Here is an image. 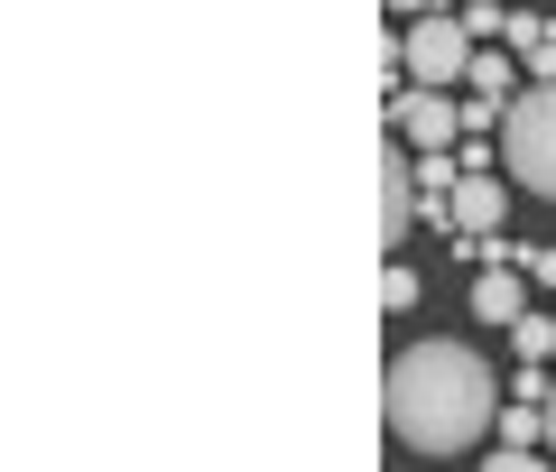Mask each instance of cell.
Instances as JSON below:
<instances>
[{
    "label": "cell",
    "mask_w": 556,
    "mask_h": 472,
    "mask_svg": "<svg viewBox=\"0 0 556 472\" xmlns=\"http://www.w3.org/2000/svg\"><path fill=\"white\" fill-rule=\"evenodd\" d=\"M501 408V380L473 343H408L380 380V417L408 454H464Z\"/></svg>",
    "instance_id": "6da1fadb"
},
{
    "label": "cell",
    "mask_w": 556,
    "mask_h": 472,
    "mask_svg": "<svg viewBox=\"0 0 556 472\" xmlns=\"http://www.w3.org/2000/svg\"><path fill=\"white\" fill-rule=\"evenodd\" d=\"M501 149H510V177L529 186V195L556 204V84H529V93L510 102V120H501Z\"/></svg>",
    "instance_id": "7a4b0ae2"
},
{
    "label": "cell",
    "mask_w": 556,
    "mask_h": 472,
    "mask_svg": "<svg viewBox=\"0 0 556 472\" xmlns=\"http://www.w3.org/2000/svg\"><path fill=\"white\" fill-rule=\"evenodd\" d=\"M473 56H482V47H473V28H464V20H437V10H427V20L399 28V65H408L427 93L464 84V75H473Z\"/></svg>",
    "instance_id": "3957f363"
},
{
    "label": "cell",
    "mask_w": 556,
    "mask_h": 472,
    "mask_svg": "<svg viewBox=\"0 0 556 472\" xmlns=\"http://www.w3.org/2000/svg\"><path fill=\"white\" fill-rule=\"evenodd\" d=\"M390 130L408 139V149L437 157V149H455V139H464V112H455L445 93H427V84H417V93H390Z\"/></svg>",
    "instance_id": "277c9868"
},
{
    "label": "cell",
    "mask_w": 556,
    "mask_h": 472,
    "mask_svg": "<svg viewBox=\"0 0 556 472\" xmlns=\"http://www.w3.org/2000/svg\"><path fill=\"white\" fill-rule=\"evenodd\" d=\"M501 47L529 65V84H556V20L547 10H510V20H501Z\"/></svg>",
    "instance_id": "5b68a950"
},
{
    "label": "cell",
    "mask_w": 556,
    "mask_h": 472,
    "mask_svg": "<svg viewBox=\"0 0 556 472\" xmlns=\"http://www.w3.org/2000/svg\"><path fill=\"white\" fill-rule=\"evenodd\" d=\"M408 222H417V157L390 149L380 157V241H408Z\"/></svg>",
    "instance_id": "8992f818"
},
{
    "label": "cell",
    "mask_w": 556,
    "mask_h": 472,
    "mask_svg": "<svg viewBox=\"0 0 556 472\" xmlns=\"http://www.w3.org/2000/svg\"><path fill=\"white\" fill-rule=\"evenodd\" d=\"M473 315L510 334L519 315H529V269H510V259H501V269H482V278H473Z\"/></svg>",
    "instance_id": "52a82bcc"
},
{
    "label": "cell",
    "mask_w": 556,
    "mask_h": 472,
    "mask_svg": "<svg viewBox=\"0 0 556 472\" xmlns=\"http://www.w3.org/2000/svg\"><path fill=\"white\" fill-rule=\"evenodd\" d=\"M501 435H510V445H538V435H547V398H510Z\"/></svg>",
    "instance_id": "ba28073f"
},
{
    "label": "cell",
    "mask_w": 556,
    "mask_h": 472,
    "mask_svg": "<svg viewBox=\"0 0 556 472\" xmlns=\"http://www.w3.org/2000/svg\"><path fill=\"white\" fill-rule=\"evenodd\" d=\"M510 343H519V361H547V353H556V315H519Z\"/></svg>",
    "instance_id": "9c48e42d"
},
{
    "label": "cell",
    "mask_w": 556,
    "mask_h": 472,
    "mask_svg": "<svg viewBox=\"0 0 556 472\" xmlns=\"http://www.w3.org/2000/svg\"><path fill=\"white\" fill-rule=\"evenodd\" d=\"M380 296H390V315H417V269H390V278H380Z\"/></svg>",
    "instance_id": "30bf717a"
},
{
    "label": "cell",
    "mask_w": 556,
    "mask_h": 472,
    "mask_svg": "<svg viewBox=\"0 0 556 472\" xmlns=\"http://www.w3.org/2000/svg\"><path fill=\"white\" fill-rule=\"evenodd\" d=\"M501 20H510V10H492V0H473V10H464V28H473V47H482V38H501Z\"/></svg>",
    "instance_id": "8fae6325"
},
{
    "label": "cell",
    "mask_w": 556,
    "mask_h": 472,
    "mask_svg": "<svg viewBox=\"0 0 556 472\" xmlns=\"http://www.w3.org/2000/svg\"><path fill=\"white\" fill-rule=\"evenodd\" d=\"M482 472H547V463H538L529 445H501V454H492V463H482Z\"/></svg>",
    "instance_id": "7c38bea8"
},
{
    "label": "cell",
    "mask_w": 556,
    "mask_h": 472,
    "mask_svg": "<svg viewBox=\"0 0 556 472\" xmlns=\"http://www.w3.org/2000/svg\"><path fill=\"white\" fill-rule=\"evenodd\" d=\"M519 269H529L538 288H556V251H519Z\"/></svg>",
    "instance_id": "4fadbf2b"
},
{
    "label": "cell",
    "mask_w": 556,
    "mask_h": 472,
    "mask_svg": "<svg viewBox=\"0 0 556 472\" xmlns=\"http://www.w3.org/2000/svg\"><path fill=\"white\" fill-rule=\"evenodd\" d=\"M390 10H399V20H427V10H437V0H390Z\"/></svg>",
    "instance_id": "5bb4252c"
},
{
    "label": "cell",
    "mask_w": 556,
    "mask_h": 472,
    "mask_svg": "<svg viewBox=\"0 0 556 472\" xmlns=\"http://www.w3.org/2000/svg\"><path fill=\"white\" fill-rule=\"evenodd\" d=\"M547 445H556V390H547Z\"/></svg>",
    "instance_id": "9a60e30c"
}]
</instances>
